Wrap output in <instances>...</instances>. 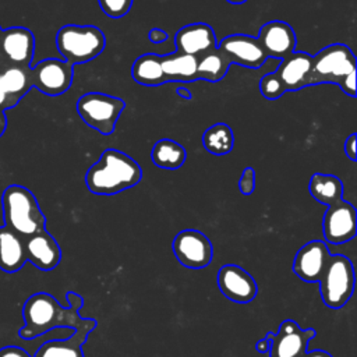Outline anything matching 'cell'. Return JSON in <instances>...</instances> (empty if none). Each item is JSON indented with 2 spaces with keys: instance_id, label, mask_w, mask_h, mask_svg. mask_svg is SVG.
<instances>
[{
  "instance_id": "obj_1",
  "label": "cell",
  "mask_w": 357,
  "mask_h": 357,
  "mask_svg": "<svg viewBox=\"0 0 357 357\" xmlns=\"http://www.w3.org/2000/svg\"><path fill=\"white\" fill-rule=\"evenodd\" d=\"M70 305L63 307L49 293H35L26 298L22 307L24 326L18 331V336L25 340L35 339L56 328L77 329L86 322L88 318L79 315L84 298L74 291L66 294Z\"/></svg>"
},
{
  "instance_id": "obj_2",
  "label": "cell",
  "mask_w": 357,
  "mask_h": 357,
  "mask_svg": "<svg viewBox=\"0 0 357 357\" xmlns=\"http://www.w3.org/2000/svg\"><path fill=\"white\" fill-rule=\"evenodd\" d=\"M142 178V169L127 153L107 148L86 174L85 184L96 195H114L135 187Z\"/></svg>"
},
{
  "instance_id": "obj_3",
  "label": "cell",
  "mask_w": 357,
  "mask_h": 357,
  "mask_svg": "<svg viewBox=\"0 0 357 357\" xmlns=\"http://www.w3.org/2000/svg\"><path fill=\"white\" fill-rule=\"evenodd\" d=\"M1 211L4 225L24 238L46 229V218L33 192L24 185L11 184L3 191Z\"/></svg>"
},
{
  "instance_id": "obj_4",
  "label": "cell",
  "mask_w": 357,
  "mask_h": 357,
  "mask_svg": "<svg viewBox=\"0 0 357 357\" xmlns=\"http://www.w3.org/2000/svg\"><path fill=\"white\" fill-rule=\"evenodd\" d=\"M56 46L64 61L74 67L98 57L105 50L106 36L95 25L68 24L57 31Z\"/></svg>"
},
{
  "instance_id": "obj_5",
  "label": "cell",
  "mask_w": 357,
  "mask_h": 357,
  "mask_svg": "<svg viewBox=\"0 0 357 357\" xmlns=\"http://www.w3.org/2000/svg\"><path fill=\"white\" fill-rule=\"evenodd\" d=\"M318 283L322 303L333 310L342 308L354 291L356 275L351 261L342 254H332Z\"/></svg>"
},
{
  "instance_id": "obj_6",
  "label": "cell",
  "mask_w": 357,
  "mask_h": 357,
  "mask_svg": "<svg viewBox=\"0 0 357 357\" xmlns=\"http://www.w3.org/2000/svg\"><path fill=\"white\" fill-rule=\"evenodd\" d=\"M351 71H356V56L343 43H332L312 56L307 86L336 84Z\"/></svg>"
},
{
  "instance_id": "obj_7",
  "label": "cell",
  "mask_w": 357,
  "mask_h": 357,
  "mask_svg": "<svg viewBox=\"0 0 357 357\" xmlns=\"http://www.w3.org/2000/svg\"><path fill=\"white\" fill-rule=\"evenodd\" d=\"M126 109V102L102 92L84 93L77 102V112L85 124L103 135L114 131L116 123Z\"/></svg>"
},
{
  "instance_id": "obj_8",
  "label": "cell",
  "mask_w": 357,
  "mask_h": 357,
  "mask_svg": "<svg viewBox=\"0 0 357 357\" xmlns=\"http://www.w3.org/2000/svg\"><path fill=\"white\" fill-rule=\"evenodd\" d=\"M172 248L176 259L188 269H204L213 258L211 240L195 229L178 231L173 238Z\"/></svg>"
},
{
  "instance_id": "obj_9",
  "label": "cell",
  "mask_w": 357,
  "mask_h": 357,
  "mask_svg": "<svg viewBox=\"0 0 357 357\" xmlns=\"http://www.w3.org/2000/svg\"><path fill=\"white\" fill-rule=\"evenodd\" d=\"M32 88L47 96H59L70 89L74 67L60 59H45L29 68Z\"/></svg>"
},
{
  "instance_id": "obj_10",
  "label": "cell",
  "mask_w": 357,
  "mask_h": 357,
  "mask_svg": "<svg viewBox=\"0 0 357 357\" xmlns=\"http://www.w3.org/2000/svg\"><path fill=\"white\" fill-rule=\"evenodd\" d=\"M265 336L272 340L269 357H303L317 331L303 329L294 319H284L278 332H268Z\"/></svg>"
},
{
  "instance_id": "obj_11",
  "label": "cell",
  "mask_w": 357,
  "mask_h": 357,
  "mask_svg": "<svg viewBox=\"0 0 357 357\" xmlns=\"http://www.w3.org/2000/svg\"><path fill=\"white\" fill-rule=\"evenodd\" d=\"M322 231L329 244H343L353 240L357 234L356 208L344 199L329 205L322 218Z\"/></svg>"
},
{
  "instance_id": "obj_12",
  "label": "cell",
  "mask_w": 357,
  "mask_h": 357,
  "mask_svg": "<svg viewBox=\"0 0 357 357\" xmlns=\"http://www.w3.org/2000/svg\"><path fill=\"white\" fill-rule=\"evenodd\" d=\"M216 280L220 293L237 304L251 303L258 293L255 279L236 264H226L220 266Z\"/></svg>"
},
{
  "instance_id": "obj_13",
  "label": "cell",
  "mask_w": 357,
  "mask_h": 357,
  "mask_svg": "<svg viewBox=\"0 0 357 357\" xmlns=\"http://www.w3.org/2000/svg\"><path fill=\"white\" fill-rule=\"evenodd\" d=\"M218 49L230 59L231 64L248 68H259L268 59L258 39L245 33L227 35L218 43Z\"/></svg>"
},
{
  "instance_id": "obj_14",
  "label": "cell",
  "mask_w": 357,
  "mask_h": 357,
  "mask_svg": "<svg viewBox=\"0 0 357 357\" xmlns=\"http://www.w3.org/2000/svg\"><path fill=\"white\" fill-rule=\"evenodd\" d=\"M35 53V36L25 26H11L0 33V56L10 66L31 67Z\"/></svg>"
},
{
  "instance_id": "obj_15",
  "label": "cell",
  "mask_w": 357,
  "mask_h": 357,
  "mask_svg": "<svg viewBox=\"0 0 357 357\" xmlns=\"http://www.w3.org/2000/svg\"><path fill=\"white\" fill-rule=\"evenodd\" d=\"M329 248L322 240H312L305 243L294 255L293 272L307 283L319 282L328 261L331 258Z\"/></svg>"
},
{
  "instance_id": "obj_16",
  "label": "cell",
  "mask_w": 357,
  "mask_h": 357,
  "mask_svg": "<svg viewBox=\"0 0 357 357\" xmlns=\"http://www.w3.org/2000/svg\"><path fill=\"white\" fill-rule=\"evenodd\" d=\"M257 39L268 57L282 60L296 52L297 39L294 29L284 21H269L264 24Z\"/></svg>"
},
{
  "instance_id": "obj_17",
  "label": "cell",
  "mask_w": 357,
  "mask_h": 357,
  "mask_svg": "<svg viewBox=\"0 0 357 357\" xmlns=\"http://www.w3.org/2000/svg\"><path fill=\"white\" fill-rule=\"evenodd\" d=\"M176 52L201 57L206 52L218 47L215 31L205 22H194L184 25L174 35Z\"/></svg>"
},
{
  "instance_id": "obj_18",
  "label": "cell",
  "mask_w": 357,
  "mask_h": 357,
  "mask_svg": "<svg viewBox=\"0 0 357 357\" xmlns=\"http://www.w3.org/2000/svg\"><path fill=\"white\" fill-rule=\"evenodd\" d=\"M26 261L40 271H53L61 259V248L56 238L45 229L24 238Z\"/></svg>"
},
{
  "instance_id": "obj_19",
  "label": "cell",
  "mask_w": 357,
  "mask_h": 357,
  "mask_svg": "<svg viewBox=\"0 0 357 357\" xmlns=\"http://www.w3.org/2000/svg\"><path fill=\"white\" fill-rule=\"evenodd\" d=\"M96 321L88 318L84 325L77 328L71 336L64 339H53L45 342L33 354V357H84L82 346L89 333L96 328Z\"/></svg>"
},
{
  "instance_id": "obj_20",
  "label": "cell",
  "mask_w": 357,
  "mask_h": 357,
  "mask_svg": "<svg viewBox=\"0 0 357 357\" xmlns=\"http://www.w3.org/2000/svg\"><path fill=\"white\" fill-rule=\"evenodd\" d=\"M312 56L305 52H293L290 56L282 59V63L276 68L286 92L298 91L307 86L311 71Z\"/></svg>"
},
{
  "instance_id": "obj_21",
  "label": "cell",
  "mask_w": 357,
  "mask_h": 357,
  "mask_svg": "<svg viewBox=\"0 0 357 357\" xmlns=\"http://www.w3.org/2000/svg\"><path fill=\"white\" fill-rule=\"evenodd\" d=\"M26 262L24 237L10 227L0 226V269L7 273L18 272Z\"/></svg>"
},
{
  "instance_id": "obj_22",
  "label": "cell",
  "mask_w": 357,
  "mask_h": 357,
  "mask_svg": "<svg viewBox=\"0 0 357 357\" xmlns=\"http://www.w3.org/2000/svg\"><path fill=\"white\" fill-rule=\"evenodd\" d=\"M29 68L8 64L0 71V89L7 98V109L14 107L32 88Z\"/></svg>"
},
{
  "instance_id": "obj_23",
  "label": "cell",
  "mask_w": 357,
  "mask_h": 357,
  "mask_svg": "<svg viewBox=\"0 0 357 357\" xmlns=\"http://www.w3.org/2000/svg\"><path fill=\"white\" fill-rule=\"evenodd\" d=\"M160 64L166 82H192L198 79L197 57L194 56L174 52L160 56Z\"/></svg>"
},
{
  "instance_id": "obj_24",
  "label": "cell",
  "mask_w": 357,
  "mask_h": 357,
  "mask_svg": "<svg viewBox=\"0 0 357 357\" xmlns=\"http://www.w3.org/2000/svg\"><path fill=\"white\" fill-rule=\"evenodd\" d=\"M311 197L326 206L343 199V184L339 177L326 173H314L308 183Z\"/></svg>"
},
{
  "instance_id": "obj_25",
  "label": "cell",
  "mask_w": 357,
  "mask_h": 357,
  "mask_svg": "<svg viewBox=\"0 0 357 357\" xmlns=\"http://www.w3.org/2000/svg\"><path fill=\"white\" fill-rule=\"evenodd\" d=\"M131 77L139 85L144 86H159L166 82L160 56L153 53H145L135 59L131 66Z\"/></svg>"
},
{
  "instance_id": "obj_26",
  "label": "cell",
  "mask_w": 357,
  "mask_h": 357,
  "mask_svg": "<svg viewBox=\"0 0 357 357\" xmlns=\"http://www.w3.org/2000/svg\"><path fill=\"white\" fill-rule=\"evenodd\" d=\"M151 158L155 166L160 169L174 170L184 165L187 152L183 145L170 138H162L152 146Z\"/></svg>"
},
{
  "instance_id": "obj_27",
  "label": "cell",
  "mask_w": 357,
  "mask_h": 357,
  "mask_svg": "<svg viewBox=\"0 0 357 357\" xmlns=\"http://www.w3.org/2000/svg\"><path fill=\"white\" fill-rule=\"evenodd\" d=\"M230 66V59L215 47L197 59L198 79H205L209 82L220 81L227 74Z\"/></svg>"
},
{
  "instance_id": "obj_28",
  "label": "cell",
  "mask_w": 357,
  "mask_h": 357,
  "mask_svg": "<svg viewBox=\"0 0 357 357\" xmlns=\"http://www.w3.org/2000/svg\"><path fill=\"white\" fill-rule=\"evenodd\" d=\"M202 145L212 155H227L233 149L234 134L226 123H216L202 134Z\"/></svg>"
},
{
  "instance_id": "obj_29",
  "label": "cell",
  "mask_w": 357,
  "mask_h": 357,
  "mask_svg": "<svg viewBox=\"0 0 357 357\" xmlns=\"http://www.w3.org/2000/svg\"><path fill=\"white\" fill-rule=\"evenodd\" d=\"M259 91L262 93V96L268 100H275L279 99L280 96H283V93L286 92L279 75L273 71L269 73L266 75H264L259 81Z\"/></svg>"
},
{
  "instance_id": "obj_30",
  "label": "cell",
  "mask_w": 357,
  "mask_h": 357,
  "mask_svg": "<svg viewBox=\"0 0 357 357\" xmlns=\"http://www.w3.org/2000/svg\"><path fill=\"white\" fill-rule=\"evenodd\" d=\"M100 10L110 18H123L130 10L134 0H98Z\"/></svg>"
},
{
  "instance_id": "obj_31",
  "label": "cell",
  "mask_w": 357,
  "mask_h": 357,
  "mask_svg": "<svg viewBox=\"0 0 357 357\" xmlns=\"http://www.w3.org/2000/svg\"><path fill=\"white\" fill-rule=\"evenodd\" d=\"M238 188L243 195H250L255 188V170L252 167H245L238 180Z\"/></svg>"
},
{
  "instance_id": "obj_32",
  "label": "cell",
  "mask_w": 357,
  "mask_h": 357,
  "mask_svg": "<svg viewBox=\"0 0 357 357\" xmlns=\"http://www.w3.org/2000/svg\"><path fill=\"white\" fill-rule=\"evenodd\" d=\"M346 95L354 98L356 96V71L347 74L337 85Z\"/></svg>"
},
{
  "instance_id": "obj_33",
  "label": "cell",
  "mask_w": 357,
  "mask_h": 357,
  "mask_svg": "<svg viewBox=\"0 0 357 357\" xmlns=\"http://www.w3.org/2000/svg\"><path fill=\"white\" fill-rule=\"evenodd\" d=\"M356 139H357V134L353 132V134H350V135L346 138V141H344V153H346V156H347L351 162H356V160H357Z\"/></svg>"
},
{
  "instance_id": "obj_34",
  "label": "cell",
  "mask_w": 357,
  "mask_h": 357,
  "mask_svg": "<svg viewBox=\"0 0 357 357\" xmlns=\"http://www.w3.org/2000/svg\"><path fill=\"white\" fill-rule=\"evenodd\" d=\"M0 357H32L26 350L18 346H6L0 349Z\"/></svg>"
},
{
  "instance_id": "obj_35",
  "label": "cell",
  "mask_w": 357,
  "mask_h": 357,
  "mask_svg": "<svg viewBox=\"0 0 357 357\" xmlns=\"http://www.w3.org/2000/svg\"><path fill=\"white\" fill-rule=\"evenodd\" d=\"M167 32H165L163 29H160V28H152L151 31H149V33H148V39L152 42V43H156V45H159V43H163L166 39H167Z\"/></svg>"
},
{
  "instance_id": "obj_36",
  "label": "cell",
  "mask_w": 357,
  "mask_h": 357,
  "mask_svg": "<svg viewBox=\"0 0 357 357\" xmlns=\"http://www.w3.org/2000/svg\"><path fill=\"white\" fill-rule=\"evenodd\" d=\"M271 344H272V340L265 336V337L259 339V340L255 343V350H257L258 353H261V354H266V353H269Z\"/></svg>"
},
{
  "instance_id": "obj_37",
  "label": "cell",
  "mask_w": 357,
  "mask_h": 357,
  "mask_svg": "<svg viewBox=\"0 0 357 357\" xmlns=\"http://www.w3.org/2000/svg\"><path fill=\"white\" fill-rule=\"evenodd\" d=\"M303 357H332V354H329L325 350H311V351L307 350Z\"/></svg>"
},
{
  "instance_id": "obj_38",
  "label": "cell",
  "mask_w": 357,
  "mask_h": 357,
  "mask_svg": "<svg viewBox=\"0 0 357 357\" xmlns=\"http://www.w3.org/2000/svg\"><path fill=\"white\" fill-rule=\"evenodd\" d=\"M176 93H177V95H180L181 98L187 99V100H191V99H192V93H191V91H190V89H187V88H184V86H178V88H176Z\"/></svg>"
},
{
  "instance_id": "obj_39",
  "label": "cell",
  "mask_w": 357,
  "mask_h": 357,
  "mask_svg": "<svg viewBox=\"0 0 357 357\" xmlns=\"http://www.w3.org/2000/svg\"><path fill=\"white\" fill-rule=\"evenodd\" d=\"M6 127H7V117H6L4 112L0 110V138L4 134V131H6Z\"/></svg>"
},
{
  "instance_id": "obj_40",
  "label": "cell",
  "mask_w": 357,
  "mask_h": 357,
  "mask_svg": "<svg viewBox=\"0 0 357 357\" xmlns=\"http://www.w3.org/2000/svg\"><path fill=\"white\" fill-rule=\"evenodd\" d=\"M0 110H7V98L4 95V92L0 89Z\"/></svg>"
},
{
  "instance_id": "obj_41",
  "label": "cell",
  "mask_w": 357,
  "mask_h": 357,
  "mask_svg": "<svg viewBox=\"0 0 357 357\" xmlns=\"http://www.w3.org/2000/svg\"><path fill=\"white\" fill-rule=\"evenodd\" d=\"M226 1H229V3H231V4H243V3H245L247 0H226Z\"/></svg>"
},
{
  "instance_id": "obj_42",
  "label": "cell",
  "mask_w": 357,
  "mask_h": 357,
  "mask_svg": "<svg viewBox=\"0 0 357 357\" xmlns=\"http://www.w3.org/2000/svg\"><path fill=\"white\" fill-rule=\"evenodd\" d=\"M1 31H3V29H1V28H0V33H1Z\"/></svg>"
}]
</instances>
